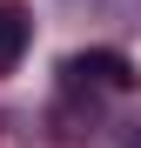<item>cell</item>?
I'll use <instances>...</instances> for the list:
<instances>
[{"label": "cell", "instance_id": "6da1fadb", "mask_svg": "<svg viewBox=\"0 0 141 148\" xmlns=\"http://www.w3.org/2000/svg\"><path fill=\"white\" fill-rule=\"evenodd\" d=\"M61 81L74 94H128L134 88V61L121 47H87V54H67L61 61Z\"/></svg>", "mask_w": 141, "mask_h": 148}, {"label": "cell", "instance_id": "3957f363", "mask_svg": "<svg viewBox=\"0 0 141 148\" xmlns=\"http://www.w3.org/2000/svg\"><path fill=\"white\" fill-rule=\"evenodd\" d=\"M121 148H141V128H128V141H121Z\"/></svg>", "mask_w": 141, "mask_h": 148}, {"label": "cell", "instance_id": "7a4b0ae2", "mask_svg": "<svg viewBox=\"0 0 141 148\" xmlns=\"http://www.w3.org/2000/svg\"><path fill=\"white\" fill-rule=\"evenodd\" d=\"M20 47H27V7H14V0H0V74L20 61Z\"/></svg>", "mask_w": 141, "mask_h": 148}]
</instances>
